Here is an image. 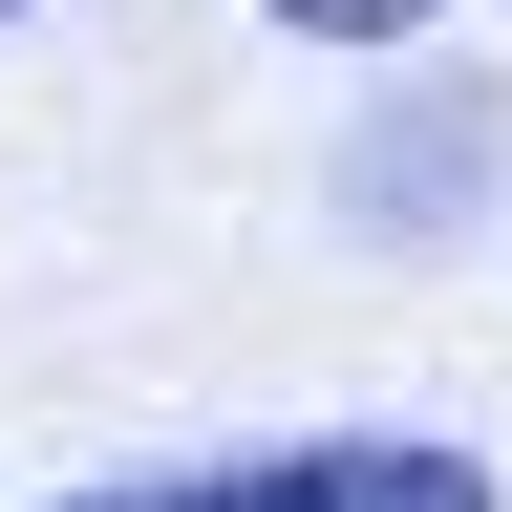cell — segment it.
Here are the masks:
<instances>
[{"label": "cell", "instance_id": "cell-1", "mask_svg": "<svg viewBox=\"0 0 512 512\" xmlns=\"http://www.w3.org/2000/svg\"><path fill=\"white\" fill-rule=\"evenodd\" d=\"M43 512H512L470 427H299V448H192V470H86Z\"/></svg>", "mask_w": 512, "mask_h": 512}, {"label": "cell", "instance_id": "cell-2", "mask_svg": "<svg viewBox=\"0 0 512 512\" xmlns=\"http://www.w3.org/2000/svg\"><path fill=\"white\" fill-rule=\"evenodd\" d=\"M256 22H299V43H427V22H470V0H256Z\"/></svg>", "mask_w": 512, "mask_h": 512}, {"label": "cell", "instance_id": "cell-3", "mask_svg": "<svg viewBox=\"0 0 512 512\" xmlns=\"http://www.w3.org/2000/svg\"><path fill=\"white\" fill-rule=\"evenodd\" d=\"M0 22H22V0H0Z\"/></svg>", "mask_w": 512, "mask_h": 512}]
</instances>
